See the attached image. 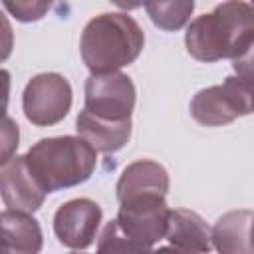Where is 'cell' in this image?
Masks as SVG:
<instances>
[{
    "label": "cell",
    "instance_id": "11",
    "mask_svg": "<svg viewBox=\"0 0 254 254\" xmlns=\"http://www.w3.org/2000/svg\"><path fill=\"white\" fill-rule=\"evenodd\" d=\"M2 220V250L6 254H36L42 250V228L32 212L6 208Z\"/></svg>",
    "mask_w": 254,
    "mask_h": 254
},
{
    "label": "cell",
    "instance_id": "18",
    "mask_svg": "<svg viewBox=\"0 0 254 254\" xmlns=\"http://www.w3.org/2000/svg\"><path fill=\"white\" fill-rule=\"evenodd\" d=\"M18 147V125L10 117H6V129H4V153H2V163L12 159V149Z\"/></svg>",
    "mask_w": 254,
    "mask_h": 254
},
{
    "label": "cell",
    "instance_id": "7",
    "mask_svg": "<svg viewBox=\"0 0 254 254\" xmlns=\"http://www.w3.org/2000/svg\"><path fill=\"white\" fill-rule=\"evenodd\" d=\"M83 93V111L109 121H131L135 107V85L127 73H91L85 79Z\"/></svg>",
    "mask_w": 254,
    "mask_h": 254
},
{
    "label": "cell",
    "instance_id": "21",
    "mask_svg": "<svg viewBox=\"0 0 254 254\" xmlns=\"http://www.w3.org/2000/svg\"><path fill=\"white\" fill-rule=\"evenodd\" d=\"M252 6H254V0H252Z\"/></svg>",
    "mask_w": 254,
    "mask_h": 254
},
{
    "label": "cell",
    "instance_id": "6",
    "mask_svg": "<svg viewBox=\"0 0 254 254\" xmlns=\"http://www.w3.org/2000/svg\"><path fill=\"white\" fill-rule=\"evenodd\" d=\"M71 107V85L56 71L34 75L22 93V109L26 119L36 127L60 123Z\"/></svg>",
    "mask_w": 254,
    "mask_h": 254
},
{
    "label": "cell",
    "instance_id": "17",
    "mask_svg": "<svg viewBox=\"0 0 254 254\" xmlns=\"http://www.w3.org/2000/svg\"><path fill=\"white\" fill-rule=\"evenodd\" d=\"M232 69H234L236 75L254 81V42L238 58L232 60Z\"/></svg>",
    "mask_w": 254,
    "mask_h": 254
},
{
    "label": "cell",
    "instance_id": "2",
    "mask_svg": "<svg viewBox=\"0 0 254 254\" xmlns=\"http://www.w3.org/2000/svg\"><path fill=\"white\" fill-rule=\"evenodd\" d=\"M143 46L141 26L123 12H103L91 18L79 38V54L91 73L119 71L139 58Z\"/></svg>",
    "mask_w": 254,
    "mask_h": 254
},
{
    "label": "cell",
    "instance_id": "19",
    "mask_svg": "<svg viewBox=\"0 0 254 254\" xmlns=\"http://www.w3.org/2000/svg\"><path fill=\"white\" fill-rule=\"evenodd\" d=\"M111 2L121 10H137L145 4V0H111Z\"/></svg>",
    "mask_w": 254,
    "mask_h": 254
},
{
    "label": "cell",
    "instance_id": "16",
    "mask_svg": "<svg viewBox=\"0 0 254 254\" xmlns=\"http://www.w3.org/2000/svg\"><path fill=\"white\" fill-rule=\"evenodd\" d=\"M2 4L14 20L30 24L42 20L50 12L54 0H2Z\"/></svg>",
    "mask_w": 254,
    "mask_h": 254
},
{
    "label": "cell",
    "instance_id": "3",
    "mask_svg": "<svg viewBox=\"0 0 254 254\" xmlns=\"http://www.w3.org/2000/svg\"><path fill=\"white\" fill-rule=\"evenodd\" d=\"M26 161L50 194L85 183L95 171L97 149L81 135L46 137L28 149Z\"/></svg>",
    "mask_w": 254,
    "mask_h": 254
},
{
    "label": "cell",
    "instance_id": "13",
    "mask_svg": "<svg viewBox=\"0 0 254 254\" xmlns=\"http://www.w3.org/2000/svg\"><path fill=\"white\" fill-rule=\"evenodd\" d=\"M143 192H157V194H165V196L169 192L167 169L149 159H139V161L127 165L117 181V187H115L117 200H123L133 194H143Z\"/></svg>",
    "mask_w": 254,
    "mask_h": 254
},
{
    "label": "cell",
    "instance_id": "1",
    "mask_svg": "<svg viewBox=\"0 0 254 254\" xmlns=\"http://www.w3.org/2000/svg\"><path fill=\"white\" fill-rule=\"evenodd\" d=\"M254 42V6L226 0L212 12L194 18L185 34L187 52L204 64L238 58Z\"/></svg>",
    "mask_w": 254,
    "mask_h": 254
},
{
    "label": "cell",
    "instance_id": "10",
    "mask_svg": "<svg viewBox=\"0 0 254 254\" xmlns=\"http://www.w3.org/2000/svg\"><path fill=\"white\" fill-rule=\"evenodd\" d=\"M165 238L183 252H208L212 248V228L200 214L189 208H173L169 212Z\"/></svg>",
    "mask_w": 254,
    "mask_h": 254
},
{
    "label": "cell",
    "instance_id": "12",
    "mask_svg": "<svg viewBox=\"0 0 254 254\" xmlns=\"http://www.w3.org/2000/svg\"><path fill=\"white\" fill-rule=\"evenodd\" d=\"M131 121H109L95 117L87 111H79L75 119V129L77 133L91 143L99 153H117L123 149L129 139H131Z\"/></svg>",
    "mask_w": 254,
    "mask_h": 254
},
{
    "label": "cell",
    "instance_id": "15",
    "mask_svg": "<svg viewBox=\"0 0 254 254\" xmlns=\"http://www.w3.org/2000/svg\"><path fill=\"white\" fill-rule=\"evenodd\" d=\"M151 22L163 32H179L194 12V0H145Z\"/></svg>",
    "mask_w": 254,
    "mask_h": 254
},
{
    "label": "cell",
    "instance_id": "4",
    "mask_svg": "<svg viewBox=\"0 0 254 254\" xmlns=\"http://www.w3.org/2000/svg\"><path fill=\"white\" fill-rule=\"evenodd\" d=\"M254 113V81L228 75L220 85H210L190 99V115L206 127L228 125L238 117Z\"/></svg>",
    "mask_w": 254,
    "mask_h": 254
},
{
    "label": "cell",
    "instance_id": "5",
    "mask_svg": "<svg viewBox=\"0 0 254 254\" xmlns=\"http://www.w3.org/2000/svg\"><path fill=\"white\" fill-rule=\"evenodd\" d=\"M169 212L165 194L143 192L119 200L117 224L131 244V252L151 250L167 234Z\"/></svg>",
    "mask_w": 254,
    "mask_h": 254
},
{
    "label": "cell",
    "instance_id": "8",
    "mask_svg": "<svg viewBox=\"0 0 254 254\" xmlns=\"http://www.w3.org/2000/svg\"><path fill=\"white\" fill-rule=\"evenodd\" d=\"M103 212L91 198H71L54 214V234L65 248L85 250L97 238Z\"/></svg>",
    "mask_w": 254,
    "mask_h": 254
},
{
    "label": "cell",
    "instance_id": "9",
    "mask_svg": "<svg viewBox=\"0 0 254 254\" xmlns=\"http://www.w3.org/2000/svg\"><path fill=\"white\" fill-rule=\"evenodd\" d=\"M0 192L6 208L36 212L46 200V189L32 173L26 155H14L0 169Z\"/></svg>",
    "mask_w": 254,
    "mask_h": 254
},
{
    "label": "cell",
    "instance_id": "20",
    "mask_svg": "<svg viewBox=\"0 0 254 254\" xmlns=\"http://www.w3.org/2000/svg\"><path fill=\"white\" fill-rule=\"evenodd\" d=\"M250 246H252V252H254V218H252V224H250Z\"/></svg>",
    "mask_w": 254,
    "mask_h": 254
},
{
    "label": "cell",
    "instance_id": "14",
    "mask_svg": "<svg viewBox=\"0 0 254 254\" xmlns=\"http://www.w3.org/2000/svg\"><path fill=\"white\" fill-rule=\"evenodd\" d=\"M252 210H230L222 214L212 226V244L222 254H248L250 246V224Z\"/></svg>",
    "mask_w": 254,
    "mask_h": 254
}]
</instances>
